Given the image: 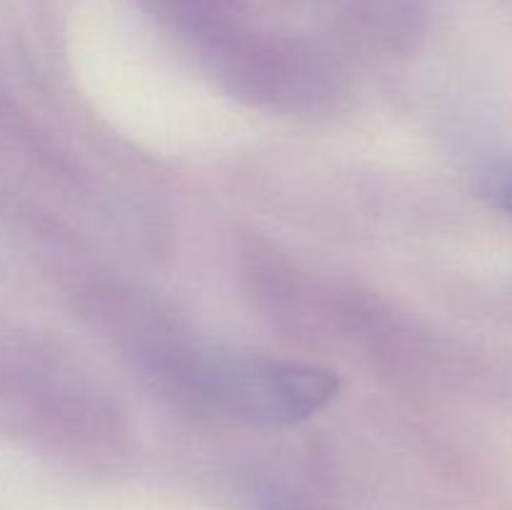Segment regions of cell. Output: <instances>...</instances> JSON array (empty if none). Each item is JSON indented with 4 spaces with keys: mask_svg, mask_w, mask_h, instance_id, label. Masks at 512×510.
I'll use <instances>...</instances> for the list:
<instances>
[{
    "mask_svg": "<svg viewBox=\"0 0 512 510\" xmlns=\"http://www.w3.org/2000/svg\"><path fill=\"white\" fill-rule=\"evenodd\" d=\"M210 398L235 418L258 425H285L318 413L338 395L335 373L290 360L233 355L203 373Z\"/></svg>",
    "mask_w": 512,
    "mask_h": 510,
    "instance_id": "6da1fadb",
    "label": "cell"
},
{
    "mask_svg": "<svg viewBox=\"0 0 512 510\" xmlns=\"http://www.w3.org/2000/svg\"><path fill=\"white\" fill-rule=\"evenodd\" d=\"M483 193L498 208H503L505 213L512 215V165H505V168H498L490 175H485Z\"/></svg>",
    "mask_w": 512,
    "mask_h": 510,
    "instance_id": "7a4b0ae2",
    "label": "cell"
}]
</instances>
